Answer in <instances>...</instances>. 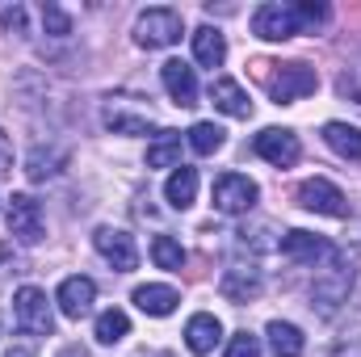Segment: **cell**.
<instances>
[{
	"instance_id": "obj_28",
	"label": "cell",
	"mask_w": 361,
	"mask_h": 357,
	"mask_svg": "<svg viewBox=\"0 0 361 357\" xmlns=\"http://www.w3.org/2000/svg\"><path fill=\"white\" fill-rule=\"evenodd\" d=\"M42 25H47V34H55V38H68V34H72V21H68V13H63L59 4H42Z\"/></svg>"
},
{
	"instance_id": "obj_15",
	"label": "cell",
	"mask_w": 361,
	"mask_h": 357,
	"mask_svg": "<svg viewBox=\"0 0 361 357\" xmlns=\"http://www.w3.org/2000/svg\"><path fill=\"white\" fill-rule=\"evenodd\" d=\"M219 337H223V324H219L214 315H206V311H197V315L185 324V345H189V353H197V357L214 353Z\"/></svg>"
},
{
	"instance_id": "obj_24",
	"label": "cell",
	"mask_w": 361,
	"mask_h": 357,
	"mask_svg": "<svg viewBox=\"0 0 361 357\" xmlns=\"http://www.w3.org/2000/svg\"><path fill=\"white\" fill-rule=\"evenodd\" d=\"M126 332H130V315H126V311L109 307V311H101V315H97V332H92V337H97L101 345H118Z\"/></svg>"
},
{
	"instance_id": "obj_4",
	"label": "cell",
	"mask_w": 361,
	"mask_h": 357,
	"mask_svg": "<svg viewBox=\"0 0 361 357\" xmlns=\"http://www.w3.org/2000/svg\"><path fill=\"white\" fill-rule=\"evenodd\" d=\"M180 30H185V21H180L177 8H147L135 21V42L143 51H164L180 38Z\"/></svg>"
},
{
	"instance_id": "obj_11",
	"label": "cell",
	"mask_w": 361,
	"mask_h": 357,
	"mask_svg": "<svg viewBox=\"0 0 361 357\" xmlns=\"http://www.w3.org/2000/svg\"><path fill=\"white\" fill-rule=\"evenodd\" d=\"M92 248L118 269V273H130L139 269V248H135V236L122 231V227H97L92 231Z\"/></svg>"
},
{
	"instance_id": "obj_32",
	"label": "cell",
	"mask_w": 361,
	"mask_h": 357,
	"mask_svg": "<svg viewBox=\"0 0 361 357\" xmlns=\"http://www.w3.org/2000/svg\"><path fill=\"white\" fill-rule=\"evenodd\" d=\"M13 265H17V253H13V244H4V240H0V277H4Z\"/></svg>"
},
{
	"instance_id": "obj_3",
	"label": "cell",
	"mask_w": 361,
	"mask_h": 357,
	"mask_svg": "<svg viewBox=\"0 0 361 357\" xmlns=\"http://www.w3.org/2000/svg\"><path fill=\"white\" fill-rule=\"evenodd\" d=\"M13 320L25 337H51V328H55V311L38 286H21L13 294Z\"/></svg>"
},
{
	"instance_id": "obj_26",
	"label": "cell",
	"mask_w": 361,
	"mask_h": 357,
	"mask_svg": "<svg viewBox=\"0 0 361 357\" xmlns=\"http://www.w3.org/2000/svg\"><path fill=\"white\" fill-rule=\"evenodd\" d=\"M189 147H193L197 156H214V152L223 147V126H214V122H193V126H189Z\"/></svg>"
},
{
	"instance_id": "obj_12",
	"label": "cell",
	"mask_w": 361,
	"mask_h": 357,
	"mask_svg": "<svg viewBox=\"0 0 361 357\" xmlns=\"http://www.w3.org/2000/svg\"><path fill=\"white\" fill-rule=\"evenodd\" d=\"M281 257H290L298 265H324L332 257V244L324 236H311V231H298L294 227V231L281 236Z\"/></svg>"
},
{
	"instance_id": "obj_29",
	"label": "cell",
	"mask_w": 361,
	"mask_h": 357,
	"mask_svg": "<svg viewBox=\"0 0 361 357\" xmlns=\"http://www.w3.org/2000/svg\"><path fill=\"white\" fill-rule=\"evenodd\" d=\"M227 357H261V341L252 332H235L227 345Z\"/></svg>"
},
{
	"instance_id": "obj_6",
	"label": "cell",
	"mask_w": 361,
	"mask_h": 357,
	"mask_svg": "<svg viewBox=\"0 0 361 357\" xmlns=\"http://www.w3.org/2000/svg\"><path fill=\"white\" fill-rule=\"evenodd\" d=\"M349 286H353V269L332 253V257H328V265L319 269L315 286H311V298H315V307H319L324 315H332V311L349 298Z\"/></svg>"
},
{
	"instance_id": "obj_22",
	"label": "cell",
	"mask_w": 361,
	"mask_h": 357,
	"mask_svg": "<svg viewBox=\"0 0 361 357\" xmlns=\"http://www.w3.org/2000/svg\"><path fill=\"white\" fill-rule=\"evenodd\" d=\"M164 198H169V206L189 210V206L197 202V169H185V164H180L177 173L169 177V185H164Z\"/></svg>"
},
{
	"instance_id": "obj_21",
	"label": "cell",
	"mask_w": 361,
	"mask_h": 357,
	"mask_svg": "<svg viewBox=\"0 0 361 357\" xmlns=\"http://www.w3.org/2000/svg\"><path fill=\"white\" fill-rule=\"evenodd\" d=\"M324 143L336 156H345V160H361V131L349 126V122H328L324 126Z\"/></svg>"
},
{
	"instance_id": "obj_13",
	"label": "cell",
	"mask_w": 361,
	"mask_h": 357,
	"mask_svg": "<svg viewBox=\"0 0 361 357\" xmlns=\"http://www.w3.org/2000/svg\"><path fill=\"white\" fill-rule=\"evenodd\" d=\"M92 298H97V282L92 277H63L59 282V294H55V303H59V311L68 315V320H85L92 311Z\"/></svg>"
},
{
	"instance_id": "obj_33",
	"label": "cell",
	"mask_w": 361,
	"mask_h": 357,
	"mask_svg": "<svg viewBox=\"0 0 361 357\" xmlns=\"http://www.w3.org/2000/svg\"><path fill=\"white\" fill-rule=\"evenodd\" d=\"M156 357H173V353H156Z\"/></svg>"
},
{
	"instance_id": "obj_25",
	"label": "cell",
	"mask_w": 361,
	"mask_h": 357,
	"mask_svg": "<svg viewBox=\"0 0 361 357\" xmlns=\"http://www.w3.org/2000/svg\"><path fill=\"white\" fill-rule=\"evenodd\" d=\"M63 160H68V156H63L59 147H34V152H30V169H25V173H30V181H47V177H55V173H59V164H63Z\"/></svg>"
},
{
	"instance_id": "obj_23",
	"label": "cell",
	"mask_w": 361,
	"mask_h": 357,
	"mask_svg": "<svg viewBox=\"0 0 361 357\" xmlns=\"http://www.w3.org/2000/svg\"><path fill=\"white\" fill-rule=\"evenodd\" d=\"M147 169H180V135L160 131V139L147 147Z\"/></svg>"
},
{
	"instance_id": "obj_19",
	"label": "cell",
	"mask_w": 361,
	"mask_h": 357,
	"mask_svg": "<svg viewBox=\"0 0 361 357\" xmlns=\"http://www.w3.org/2000/svg\"><path fill=\"white\" fill-rule=\"evenodd\" d=\"M210 101H214V109H223V114H231V118H248V114H252L248 92L240 89L235 80H227V76L210 85Z\"/></svg>"
},
{
	"instance_id": "obj_16",
	"label": "cell",
	"mask_w": 361,
	"mask_h": 357,
	"mask_svg": "<svg viewBox=\"0 0 361 357\" xmlns=\"http://www.w3.org/2000/svg\"><path fill=\"white\" fill-rule=\"evenodd\" d=\"M180 303V294L173 290V286H160V282H147V286H139L135 290V307L143 311V315H173Z\"/></svg>"
},
{
	"instance_id": "obj_14",
	"label": "cell",
	"mask_w": 361,
	"mask_h": 357,
	"mask_svg": "<svg viewBox=\"0 0 361 357\" xmlns=\"http://www.w3.org/2000/svg\"><path fill=\"white\" fill-rule=\"evenodd\" d=\"M160 80H164V89L169 97L177 101V105H197V76H193V68L189 63H180V59H169L164 68H160Z\"/></svg>"
},
{
	"instance_id": "obj_9",
	"label": "cell",
	"mask_w": 361,
	"mask_h": 357,
	"mask_svg": "<svg viewBox=\"0 0 361 357\" xmlns=\"http://www.w3.org/2000/svg\"><path fill=\"white\" fill-rule=\"evenodd\" d=\"M257 198H261L257 181H248L244 173H223L214 181V210H223V214H248L257 206Z\"/></svg>"
},
{
	"instance_id": "obj_2",
	"label": "cell",
	"mask_w": 361,
	"mask_h": 357,
	"mask_svg": "<svg viewBox=\"0 0 361 357\" xmlns=\"http://www.w3.org/2000/svg\"><path fill=\"white\" fill-rule=\"evenodd\" d=\"M257 68H261V80H265V89L277 105H290V101L311 97L319 89V76L307 63H257Z\"/></svg>"
},
{
	"instance_id": "obj_5",
	"label": "cell",
	"mask_w": 361,
	"mask_h": 357,
	"mask_svg": "<svg viewBox=\"0 0 361 357\" xmlns=\"http://www.w3.org/2000/svg\"><path fill=\"white\" fill-rule=\"evenodd\" d=\"M101 122L114 135H147L156 126V114H152V105H143L135 97H109L101 109Z\"/></svg>"
},
{
	"instance_id": "obj_10",
	"label": "cell",
	"mask_w": 361,
	"mask_h": 357,
	"mask_svg": "<svg viewBox=\"0 0 361 357\" xmlns=\"http://www.w3.org/2000/svg\"><path fill=\"white\" fill-rule=\"evenodd\" d=\"M252 152L261 160H269L273 169H294L298 156H302V143L294 131H281V126H265L257 139H252Z\"/></svg>"
},
{
	"instance_id": "obj_1",
	"label": "cell",
	"mask_w": 361,
	"mask_h": 357,
	"mask_svg": "<svg viewBox=\"0 0 361 357\" xmlns=\"http://www.w3.org/2000/svg\"><path fill=\"white\" fill-rule=\"evenodd\" d=\"M328 21V4H261L252 13V34L265 42H286L294 34H315Z\"/></svg>"
},
{
	"instance_id": "obj_30",
	"label": "cell",
	"mask_w": 361,
	"mask_h": 357,
	"mask_svg": "<svg viewBox=\"0 0 361 357\" xmlns=\"http://www.w3.org/2000/svg\"><path fill=\"white\" fill-rule=\"evenodd\" d=\"M0 21H4L13 34H25V8H21V4H0Z\"/></svg>"
},
{
	"instance_id": "obj_17",
	"label": "cell",
	"mask_w": 361,
	"mask_h": 357,
	"mask_svg": "<svg viewBox=\"0 0 361 357\" xmlns=\"http://www.w3.org/2000/svg\"><path fill=\"white\" fill-rule=\"evenodd\" d=\"M219 290H223V298H231V303H248V298H257L261 294V273L257 269H227L223 273V282H219Z\"/></svg>"
},
{
	"instance_id": "obj_18",
	"label": "cell",
	"mask_w": 361,
	"mask_h": 357,
	"mask_svg": "<svg viewBox=\"0 0 361 357\" xmlns=\"http://www.w3.org/2000/svg\"><path fill=\"white\" fill-rule=\"evenodd\" d=\"M193 59H197L202 68H223V59H227V38H223L214 25L193 30Z\"/></svg>"
},
{
	"instance_id": "obj_8",
	"label": "cell",
	"mask_w": 361,
	"mask_h": 357,
	"mask_svg": "<svg viewBox=\"0 0 361 357\" xmlns=\"http://www.w3.org/2000/svg\"><path fill=\"white\" fill-rule=\"evenodd\" d=\"M8 236H17L21 244H42L47 219H42V206L30 193H13L8 198Z\"/></svg>"
},
{
	"instance_id": "obj_27",
	"label": "cell",
	"mask_w": 361,
	"mask_h": 357,
	"mask_svg": "<svg viewBox=\"0 0 361 357\" xmlns=\"http://www.w3.org/2000/svg\"><path fill=\"white\" fill-rule=\"evenodd\" d=\"M152 261L160 269H169V273H180L185 269V248H180L173 236H156L152 240Z\"/></svg>"
},
{
	"instance_id": "obj_7",
	"label": "cell",
	"mask_w": 361,
	"mask_h": 357,
	"mask_svg": "<svg viewBox=\"0 0 361 357\" xmlns=\"http://www.w3.org/2000/svg\"><path fill=\"white\" fill-rule=\"evenodd\" d=\"M298 206L302 210H315V214H328V219H345L349 214V198L332 185L328 177H307L298 185Z\"/></svg>"
},
{
	"instance_id": "obj_20",
	"label": "cell",
	"mask_w": 361,
	"mask_h": 357,
	"mask_svg": "<svg viewBox=\"0 0 361 357\" xmlns=\"http://www.w3.org/2000/svg\"><path fill=\"white\" fill-rule=\"evenodd\" d=\"M265 337H269L273 357H302V349H307L302 332L294 324H286V320H273L269 328H265Z\"/></svg>"
},
{
	"instance_id": "obj_31",
	"label": "cell",
	"mask_w": 361,
	"mask_h": 357,
	"mask_svg": "<svg viewBox=\"0 0 361 357\" xmlns=\"http://www.w3.org/2000/svg\"><path fill=\"white\" fill-rule=\"evenodd\" d=\"M0 177H13V139L0 131Z\"/></svg>"
}]
</instances>
